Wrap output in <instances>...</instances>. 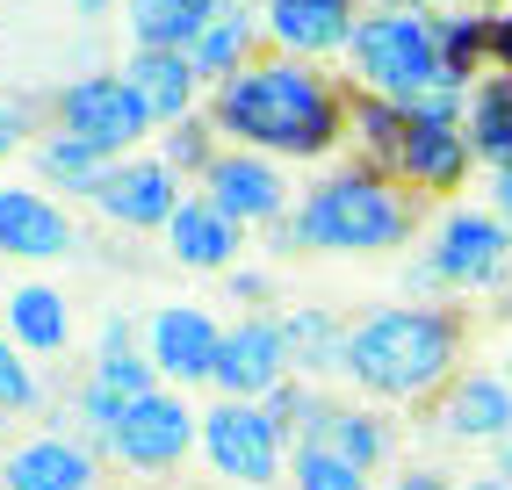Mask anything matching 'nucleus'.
Instances as JSON below:
<instances>
[{
	"label": "nucleus",
	"mask_w": 512,
	"mask_h": 490,
	"mask_svg": "<svg viewBox=\"0 0 512 490\" xmlns=\"http://www.w3.org/2000/svg\"><path fill=\"white\" fill-rule=\"evenodd\" d=\"M8 339L22 346V354H65V339H73V310H65V296L44 289V282H22L8 296Z\"/></svg>",
	"instance_id": "5701e85b"
},
{
	"label": "nucleus",
	"mask_w": 512,
	"mask_h": 490,
	"mask_svg": "<svg viewBox=\"0 0 512 490\" xmlns=\"http://www.w3.org/2000/svg\"><path fill=\"white\" fill-rule=\"evenodd\" d=\"M73 245V217L44 188H0V253L8 260H65Z\"/></svg>",
	"instance_id": "4468645a"
},
{
	"label": "nucleus",
	"mask_w": 512,
	"mask_h": 490,
	"mask_svg": "<svg viewBox=\"0 0 512 490\" xmlns=\"http://www.w3.org/2000/svg\"><path fill=\"white\" fill-rule=\"evenodd\" d=\"M282 426L267 418V404H246V397H224L202 411V454H210V469L231 476V483H275L282 476Z\"/></svg>",
	"instance_id": "6e6552de"
},
{
	"label": "nucleus",
	"mask_w": 512,
	"mask_h": 490,
	"mask_svg": "<svg viewBox=\"0 0 512 490\" xmlns=\"http://www.w3.org/2000/svg\"><path fill=\"white\" fill-rule=\"evenodd\" d=\"M498 476L512 483V440H498Z\"/></svg>",
	"instance_id": "c9c22d12"
},
{
	"label": "nucleus",
	"mask_w": 512,
	"mask_h": 490,
	"mask_svg": "<svg viewBox=\"0 0 512 490\" xmlns=\"http://www.w3.org/2000/svg\"><path fill=\"white\" fill-rule=\"evenodd\" d=\"M94 382H109L116 397H145V390H159V368H152V354H138V332H130V318H109V332H101Z\"/></svg>",
	"instance_id": "a878e982"
},
{
	"label": "nucleus",
	"mask_w": 512,
	"mask_h": 490,
	"mask_svg": "<svg viewBox=\"0 0 512 490\" xmlns=\"http://www.w3.org/2000/svg\"><path fill=\"white\" fill-rule=\"evenodd\" d=\"M166 245H174L181 267H202V274H224L238 267V245H246V224H231L210 195H188L174 217H166Z\"/></svg>",
	"instance_id": "6ab92c4d"
},
{
	"label": "nucleus",
	"mask_w": 512,
	"mask_h": 490,
	"mask_svg": "<svg viewBox=\"0 0 512 490\" xmlns=\"http://www.w3.org/2000/svg\"><path fill=\"white\" fill-rule=\"evenodd\" d=\"M469 159H476V145H469L462 123H412V116H404V137L390 152V166L412 188H455L469 173Z\"/></svg>",
	"instance_id": "f3484780"
},
{
	"label": "nucleus",
	"mask_w": 512,
	"mask_h": 490,
	"mask_svg": "<svg viewBox=\"0 0 512 490\" xmlns=\"http://www.w3.org/2000/svg\"><path fill=\"white\" fill-rule=\"evenodd\" d=\"M44 390H37V375H29V361H22V346L0 332V411H29Z\"/></svg>",
	"instance_id": "c756f323"
},
{
	"label": "nucleus",
	"mask_w": 512,
	"mask_h": 490,
	"mask_svg": "<svg viewBox=\"0 0 512 490\" xmlns=\"http://www.w3.org/2000/svg\"><path fill=\"white\" fill-rule=\"evenodd\" d=\"M202 195H210L231 224H282L289 217V173L282 159H267V152H246V145H231L210 159V173H202Z\"/></svg>",
	"instance_id": "1a4fd4ad"
},
{
	"label": "nucleus",
	"mask_w": 512,
	"mask_h": 490,
	"mask_svg": "<svg viewBox=\"0 0 512 490\" xmlns=\"http://www.w3.org/2000/svg\"><path fill=\"white\" fill-rule=\"evenodd\" d=\"M296 490H375L361 462H347V454H332L318 440H296Z\"/></svg>",
	"instance_id": "cd10ccee"
},
{
	"label": "nucleus",
	"mask_w": 512,
	"mask_h": 490,
	"mask_svg": "<svg viewBox=\"0 0 512 490\" xmlns=\"http://www.w3.org/2000/svg\"><path fill=\"white\" fill-rule=\"evenodd\" d=\"M260 22L282 58H332L354 44L361 8L354 0H260Z\"/></svg>",
	"instance_id": "ddd939ff"
},
{
	"label": "nucleus",
	"mask_w": 512,
	"mask_h": 490,
	"mask_svg": "<svg viewBox=\"0 0 512 490\" xmlns=\"http://www.w3.org/2000/svg\"><path fill=\"white\" fill-rule=\"evenodd\" d=\"M311 404H318V397H303L296 382H282V390L267 397V418L282 426V440H303V426H311Z\"/></svg>",
	"instance_id": "7c9ffc66"
},
{
	"label": "nucleus",
	"mask_w": 512,
	"mask_h": 490,
	"mask_svg": "<svg viewBox=\"0 0 512 490\" xmlns=\"http://www.w3.org/2000/svg\"><path fill=\"white\" fill-rule=\"evenodd\" d=\"M109 224H123V231H166V217L188 202L181 195V166H166V159H116L109 173L94 181V195H87Z\"/></svg>",
	"instance_id": "f8f14e48"
},
{
	"label": "nucleus",
	"mask_w": 512,
	"mask_h": 490,
	"mask_svg": "<svg viewBox=\"0 0 512 490\" xmlns=\"http://www.w3.org/2000/svg\"><path fill=\"white\" fill-rule=\"evenodd\" d=\"M51 116H58V130L87 137V145L109 152V159H130V152L159 130V116L145 109V94L130 87L123 65H116V73H80V80H65V87L51 94Z\"/></svg>",
	"instance_id": "423d86ee"
},
{
	"label": "nucleus",
	"mask_w": 512,
	"mask_h": 490,
	"mask_svg": "<svg viewBox=\"0 0 512 490\" xmlns=\"http://www.w3.org/2000/svg\"><path fill=\"white\" fill-rule=\"evenodd\" d=\"M289 325L282 318H238L224 332V354H217V390L224 397H246V404H267L289 382Z\"/></svg>",
	"instance_id": "9b49d317"
},
{
	"label": "nucleus",
	"mask_w": 512,
	"mask_h": 490,
	"mask_svg": "<svg viewBox=\"0 0 512 490\" xmlns=\"http://www.w3.org/2000/svg\"><path fill=\"white\" fill-rule=\"evenodd\" d=\"M412 238V209L390 181L375 173H332L311 195L296 202V217L275 224V253H390V245Z\"/></svg>",
	"instance_id": "20e7f679"
},
{
	"label": "nucleus",
	"mask_w": 512,
	"mask_h": 490,
	"mask_svg": "<svg viewBox=\"0 0 512 490\" xmlns=\"http://www.w3.org/2000/svg\"><path fill=\"white\" fill-rule=\"evenodd\" d=\"M512 282V231L498 209L455 202L433 224L426 260L412 267V289H505Z\"/></svg>",
	"instance_id": "39448f33"
},
{
	"label": "nucleus",
	"mask_w": 512,
	"mask_h": 490,
	"mask_svg": "<svg viewBox=\"0 0 512 490\" xmlns=\"http://www.w3.org/2000/svg\"><path fill=\"white\" fill-rule=\"evenodd\" d=\"M455 490H512V483H505V476L491 469V476H469V483H455Z\"/></svg>",
	"instance_id": "f704fd0d"
},
{
	"label": "nucleus",
	"mask_w": 512,
	"mask_h": 490,
	"mask_svg": "<svg viewBox=\"0 0 512 490\" xmlns=\"http://www.w3.org/2000/svg\"><path fill=\"white\" fill-rule=\"evenodd\" d=\"M462 51H469V22H440L419 0H383L361 15L347 65L368 101H390L412 123H462L469 109Z\"/></svg>",
	"instance_id": "f257e3e1"
},
{
	"label": "nucleus",
	"mask_w": 512,
	"mask_h": 490,
	"mask_svg": "<svg viewBox=\"0 0 512 490\" xmlns=\"http://www.w3.org/2000/svg\"><path fill=\"white\" fill-rule=\"evenodd\" d=\"M462 130H469L476 159H484L491 173H505V166H512V80H505V73H498V80H484V87L469 94Z\"/></svg>",
	"instance_id": "393cba45"
},
{
	"label": "nucleus",
	"mask_w": 512,
	"mask_h": 490,
	"mask_svg": "<svg viewBox=\"0 0 512 490\" xmlns=\"http://www.w3.org/2000/svg\"><path fill=\"white\" fill-rule=\"evenodd\" d=\"M390 490H455L448 476H433V469H412V476H397Z\"/></svg>",
	"instance_id": "72a5a7b5"
},
{
	"label": "nucleus",
	"mask_w": 512,
	"mask_h": 490,
	"mask_svg": "<svg viewBox=\"0 0 512 490\" xmlns=\"http://www.w3.org/2000/svg\"><path fill=\"white\" fill-rule=\"evenodd\" d=\"M505 375H512V354H505Z\"/></svg>",
	"instance_id": "58836bf2"
},
{
	"label": "nucleus",
	"mask_w": 512,
	"mask_h": 490,
	"mask_svg": "<svg viewBox=\"0 0 512 490\" xmlns=\"http://www.w3.org/2000/svg\"><path fill=\"white\" fill-rule=\"evenodd\" d=\"M210 130H217V123H195V116L174 123V130H166V152H159V159L181 166V173H210V159H217V152H210Z\"/></svg>",
	"instance_id": "c85d7f7f"
},
{
	"label": "nucleus",
	"mask_w": 512,
	"mask_h": 490,
	"mask_svg": "<svg viewBox=\"0 0 512 490\" xmlns=\"http://www.w3.org/2000/svg\"><path fill=\"white\" fill-rule=\"evenodd\" d=\"M260 37H267V22H260L253 0H224V8L210 15V29L188 44V58H195V73L217 87V80H231V73H246V65H253Z\"/></svg>",
	"instance_id": "aec40b11"
},
{
	"label": "nucleus",
	"mask_w": 512,
	"mask_h": 490,
	"mask_svg": "<svg viewBox=\"0 0 512 490\" xmlns=\"http://www.w3.org/2000/svg\"><path fill=\"white\" fill-rule=\"evenodd\" d=\"M303 440L347 454V462H361L368 476L383 469V454H390L383 418H375V411H354V404H311V426H303Z\"/></svg>",
	"instance_id": "4be33fe9"
},
{
	"label": "nucleus",
	"mask_w": 512,
	"mask_h": 490,
	"mask_svg": "<svg viewBox=\"0 0 512 490\" xmlns=\"http://www.w3.org/2000/svg\"><path fill=\"white\" fill-rule=\"evenodd\" d=\"M109 166H116V159L94 152L87 137H73V130H51L44 145H37V173H44L51 188H73V195H94V181H101Z\"/></svg>",
	"instance_id": "bb28decb"
},
{
	"label": "nucleus",
	"mask_w": 512,
	"mask_h": 490,
	"mask_svg": "<svg viewBox=\"0 0 512 490\" xmlns=\"http://www.w3.org/2000/svg\"><path fill=\"white\" fill-rule=\"evenodd\" d=\"M22 130H29V116L15 109V101H0V159H15V152H22Z\"/></svg>",
	"instance_id": "2f4dec72"
},
{
	"label": "nucleus",
	"mask_w": 512,
	"mask_h": 490,
	"mask_svg": "<svg viewBox=\"0 0 512 490\" xmlns=\"http://www.w3.org/2000/svg\"><path fill=\"white\" fill-rule=\"evenodd\" d=\"M419 8H462V0H419Z\"/></svg>",
	"instance_id": "e433bc0d"
},
{
	"label": "nucleus",
	"mask_w": 512,
	"mask_h": 490,
	"mask_svg": "<svg viewBox=\"0 0 512 490\" xmlns=\"http://www.w3.org/2000/svg\"><path fill=\"white\" fill-rule=\"evenodd\" d=\"M224 0H123L130 51H188Z\"/></svg>",
	"instance_id": "412c9836"
},
{
	"label": "nucleus",
	"mask_w": 512,
	"mask_h": 490,
	"mask_svg": "<svg viewBox=\"0 0 512 490\" xmlns=\"http://www.w3.org/2000/svg\"><path fill=\"white\" fill-rule=\"evenodd\" d=\"M94 447L87 440H65V433H37L8 447L0 462V490H94Z\"/></svg>",
	"instance_id": "dca6fc26"
},
{
	"label": "nucleus",
	"mask_w": 512,
	"mask_h": 490,
	"mask_svg": "<svg viewBox=\"0 0 512 490\" xmlns=\"http://www.w3.org/2000/svg\"><path fill=\"white\" fill-rule=\"evenodd\" d=\"M123 73H130V87L145 94V109L159 116V130H166V123H188V116L202 109V94H210V80L195 73L188 51H130Z\"/></svg>",
	"instance_id": "a211bd4d"
},
{
	"label": "nucleus",
	"mask_w": 512,
	"mask_h": 490,
	"mask_svg": "<svg viewBox=\"0 0 512 490\" xmlns=\"http://www.w3.org/2000/svg\"><path fill=\"white\" fill-rule=\"evenodd\" d=\"M80 8H87V15H101V8H109V0H80Z\"/></svg>",
	"instance_id": "4c0bfd02"
},
{
	"label": "nucleus",
	"mask_w": 512,
	"mask_h": 490,
	"mask_svg": "<svg viewBox=\"0 0 512 490\" xmlns=\"http://www.w3.org/2000/svg\"><path fill=\"white\" fill-rule=\"evenodd\" d=\"M491 209H498V217H505V231H512V166L491 181Z\"/></svg>",
	"instance_id": "473e14b6"
},
{
	"label": "nucleus",
	"mask_w": 512,
	"mask_h": 490,
	"mask_svg": "<svg viewBox=\"0 0 512 490\" xmlns=\"http://www.w3.org/2000/svg\"><path fill=\"white\" fill-rule=\"evenodd\" d=\"M440 433L462 447H498L512 440V375H455L448 404H440Z\"/></svg>",
	"instance_id": "2eb2a0df"
},
{
	"label": "nucleus",
	"mask_w": 512,
	"mask_h": 490,
	"mask_svg": "<svg viewBox=\"0 0 512 490\" xmlns=\"http://www.w3.org/2000/svg\"><path fill=\"white\" fill-rule=\"evenodd\" d=\"M202 447V411L181 404V390H145V397H130L123 418H116V433H109V454L123 469H181V454Z\"/></svg>",
	"instance_id": "0eeeda50"
},
{
	"label": "nucleus",
	"mask_w": 512,
	"mask_h": 490,
	"mask_svg": "<svg viewBox=\"0 0 512 490\" xmlns=\"http://www.w3.org/2000/svg\"><path fill=\"white\" fill-rule=\"evenodd\" d=\"M462 354V332L448 310L433 303H383L354 325L347 346V375L361 382L368 397H426L455 375Z\"/></svg>",
	"instance_id": "7ed1b4c3"
},
{
	"label": "nucleus",
	"mask_w": 512,
	"mask_h": 490,
	"mask_svg": "<svg viewBox=\"0 0 512 490\" xmlns=\"http://www.w3.org/2000/svg\"><path fill=\"white\" fill-rule=\"evenodd\" d=\"M282 325H289V361H296V375H347L354 325H339L332 310H318V303L289 310Z\"/></svg>",
	"instance_id": "b1692460"
},
{
	"label": "nucleus",
	"mask_w": 512,
	"mask_h": 490,
	"mask_svg": "<svg viewBox=\"0 0 512 490\" xmlns=\"http://www.w3.org/2000/svg\"><path fill=\"white\" fill-rule=\"evenodd\" d=\"M0 440H8V426H0Z\"/></svg>",
	"instance_id": "ea45409f"
},
{
	"label": "nucleus",
	"mask_w": 512,
	"mask_h": 490,
	"mask_svg": "<svg viewBox=\"0 0 512 490\" xmlns=\"http://www.w3.org/2000/svg\"><path fill=\"white\" fill-rule=\"evenodd\" d=\"M210 123H217V137L267 152V159H325L339 145L332 87L318 80L311 58H253L246 73L217 80Z\"/></svg>",
	"instance_id": "f03ea898"
},
{
	"label": "nucleus",
	"mask_w": 512,
	"mask_h": 490,
	"mask_svg": "<svg viewBox=\"0 0 512 490\" xmlns=\"http://www.w3.org/2000/svg\"><path fill=\"white\" fill-rule=\"evenodd\" d=\"M145 354H152V368H159L166 390L210 382L217 375V354H224V325L202 303H166V310H152V325H145Z\"/></svg>",
	"instance_id": "9d476101"
}]
</instances>
